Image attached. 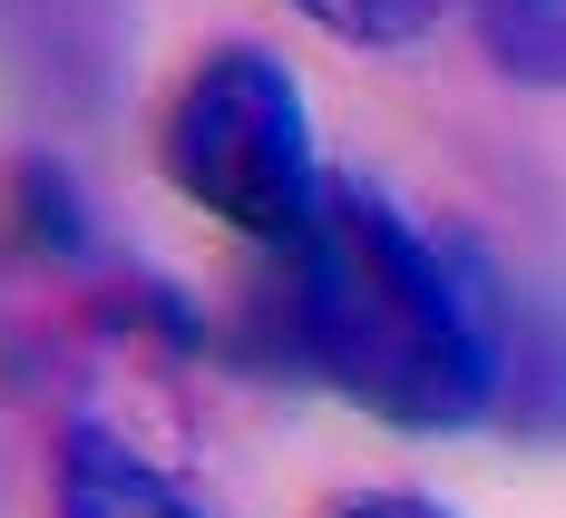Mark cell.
I'll use <instances>...</instances> for the list:
<instances>
[{
  "label": "cell",
  "mask_w": 566,
  "mask_h": 518,
  "mask_svg": "<svg viewBox=\"0 0 566 518\" xmlns=\"http://www.w3.org/2000/svg\"><path fill=\"white\" fill-rule=\"evenodd\" d=\"M333 518H450L440 499H420V489H371V499H342Z\"/></svg>",
  "instance_id": "obj_6"
},
{
  "label": "cell",
  "mask_w": 566,
  "mask_h": 518,
  "mask_svg": "<svg viewBox=\"0 0 566 518\" xmlns=\"http://www.w3.org/2000/svg\"><path fill=\"white\" fill-rule=\"evenodd\" d=\"M274 255L283 343L323 392L391 431H469L499 411V293H479L381 186L333 176L313 226Z\"/></svg>",
  "instance_id": "obj_1"
},
{
  "label": "cell",
  "mask_w": 566,
  "mask_h": 518,
  "mask_svg": "<svg viewBox=\"0 0 566 518\" xmlns=\"http://www.w3.org/2000/svg\"><path fill=\"white\" fill-rule=\"evenodd\" d=\"M283 10H303L313 30H333L342 50H420L450 0H283Z\"/></svg>",
  "instance_id": "obj_5"
},
{
  "label": "cell",
  "mask_w": 566,
  "mask_h": 518,
  "mask_svg": "<svg viewBox=\"0 0 566 518\" xmlns=\"http://www.w3.org/2000/svg\"><path fill=\"white\" fill-rule=\"evenodd\" d=\"M50 518H206V499L167 479L147 450H127L117 431H69L59 450V479H50Z\"/></svg>",
  "instance_id": "obj_3"
},
{
  "label": "cell",
  "mask_w": 566,
  "mask_h": 518,
  "mask_svg": "<svg viewBox=\"0 0 566 518\" xmlns=\"http://www.w3.org/2000/svg\"><path fill=\"white\" fill-rule=\"evenodd\" d=\"M469 30H479L499 79L566 89V0H469Z\"/></svg>",
  "instance_id": "obj_4"
},
{
  "label": "cell",
  "mask_w": 566,
  "mask_h": 518,
  "mask_svg": "<svg viewBox=\"0 0 566 518\" xmlns=\"http://www.w3.org/2000/svg\"><path fill=\"white\" fill-rule=\"evenodd\" d=\"M157 167L186 206H206L244 245H293L323 206V157H313V108L303 79L254 40H226L186 69L157 127Z\"/></svg>",
  "instance_id": "obj_2"
}]
</instances>
